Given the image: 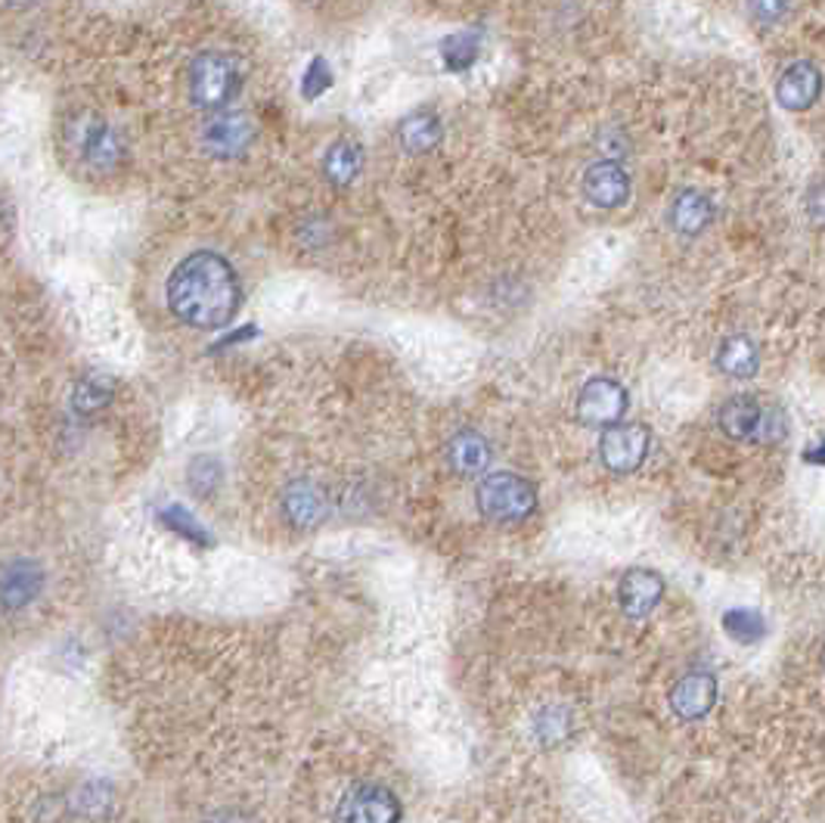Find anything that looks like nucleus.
<instances>
[{
    "label": "nucleus",
    "instance_id": "obj_1",
    "mask_svg": "<svg viewBox=\"0 0 825 823\" xmlns=\"http://www.w3.org/2000/svg\"><path fill=\"white\" fill-rule=\"evenodd\" d=\"M168 308L186 327L221 329L227 327L242 302L240 277L233 265L218 252L186 255L168 277Z\"/></svg>",
    "mask_w": 825,
    "mask_h": 823
},
{
    "label": "nucleus",
    "instance_id": "obj_2",
    "mask_svg": "<svg viewBox=\"0 0 825 823\" xmlns=\"http://www.w3.org/2000/svg\"><path fill=\"white\" fill-rule=\"evenodd\" d=\"M242 87V65L230 53L208 50L190 65V100L205 112H215L230 104Z\"/></svg>",
    "mask_w": 825,
    "mask_h": 823
},
{
    "label": "nucleus",
    "instance_id": "obj_3",
    "mask_svg": "<svg viewBox=\"0 0 825 823\" xmlns=\"http://www.w3.org/2000/svg\"><path fill=\"white\" fill-rule=\"evenodd\" d=\"M475 500L490 522H522L537 510V488L515 473L484 475L475 488Z\"/></svg>",
    "mask_w": 825,
    "mask_h": 823
},
{
    "label": "nucleus",
    "instance_id": "obj_4",
    "mask_svg": "<svg viewBox=\"0 0 825 823\" xmlns=\"http://www.w3.org/2000/svg\"><path fill=\"white\" fill-rule=\"evenodd\" d=\"M401 802L379 783H357L342 796L332 823H398Z\"/></svg>",
    "mask_w": 825,
    "mask_h": 823
},
{
    "label": "nucleus",
    "instance_id": "obj_5",
    "mask_svg": "<svg viewBox=\"0 0 825 823\" xmlns=\"http://www.w3.org/2000/svg\"><path fill=\"white\" fill-rule=\"evenodd\" d=\"M69 144L78 149L81 159L90 168L112 171L121 162V141L94 112H84L75 122H69Z\"/></svg>",
    "mask_w": 825,
    "mask_h": 823
},
{
    "label": "nucleus",
    "instance_id": "obj_6",
    "mask_svg": "<svg viewBox=\"0 0 825 823\" xmlns=\"http://www.w3.org/2000/svg\"><path fill=\"white\" fill-rule=\"evenodd\" d=\"M648 453V429L640 423H615L599 438V457L611 473H636Z\"/></svg>",
    "mask_w": 825,
    "mask_h": 823
},
{
    "label": "nucleus",
    "instance_id": "obj_7",
    "mask_svg": "<svg viewBox=\"0 0 825 823\" xmlns=\"http://www.w3.org/2000/svg\"><path fill=\"white\" fill-rule=\"evenodd\" d=\"M627 411V389L621 383L608 379V376H596L590 379L581 395H578V420L584 426H615L621 423V416Z\"/></svg>",
    "mask_w": 825,
    "mask_h": 823
},
{
    "label": "nucleus",
    "instance_id": "obj_8",
    "mask_svg": "<svg viewBox=\"0 0 825 823\" xmlns=\"http://www.w3.org/2000/svg\"><path fill=\"white\" fill-rule=\"evenodd\" d=\"M255 144V122L245 112H221L202 128V146L215 159H240Z\"/></svg>",
    "mask_w": 825,
    "mask_h": 823
},
{
    "label": "nucleus",
    "instance_id": "obj_9",
    "mask_svg": "<svg viewBox=\"0 0 825 823\" xmlns=\"http://www.w3.org/2000/svg\"><path fill=\"white\" fill-rule=\"evenodd\" d=\"M720 429L736 441H751V438H776L773 435V416L764 413L757 398L751 395H736L720 408Z\"/></svg>",
    "mask_w": 825,
    "mask_h": 823
},
{
    "label": "nucleus",
    "instance_id": "obj_10",
    "mask_svg": "<svg viewBox=\"0 0 825 823\" xmlns=\"http://www.w3.org/2000/svg\"><path fill=\"white\" fill-rule=\"evenodd\" d=\"M823 90V75L813 62H791L782 78L776 84V100L791 109V112H804L820 100Z\"/></svg>",
    "mask_w": 825,
    "mask_h": 823
},
{
    "label": "nucleus",
    "instance_id": "obj_11",
    "mask_svg": "<svg viewBox=\"0 0 825 823\" xmlns=\"http://www.w3.org/2000/svg\"><path fill=\"white\" fill-rule=\"evenodd\" d=\"M584 196L599 208L624 206L630 196V178L618 162H596L586 168Z\"/></svg>",
    "mask_w": 825,
    "mask_h": 823
},
{
    "label": "nucleus",
    "instance_id": "obj_12",
    "mask_svg": "<svg viewBox=\"0 0 825 823\" xmlns=\"http://www.w3.org/2000/svg\"><path fill=\"white\" fill-rule=\"evenodd\" d=\"M621 609L630 618H645L665 597V581L652 569H630L618 588Z\"/></svg>",
    "mask_w": 825,
    "mask_h": 823
},
{
    "label": "nucleus",
    "instance_id": "obj_13",
    "mask_svg": "<svg viewBox=\"0 0 825 823\" xmlns=\"http://www.w3.org/2000/svg\"><path fill=\"white\" fill-rule=\"evenodd\" d=\"M717 702V680L707 671H692L686 678L677 680L674 693H670V709L683 721L705 718L707 712Z\"/></svg>",
    "mask_w": 825,
    "mask_h": 823
},
{
    "label": "nucleus",
    "instance_id": "obj_14",
    "mask_svg": "<svg viewBox=\"0 0 825 823\" xmlns=\"http://www.w3.org/2000/svg\"><path fill=\"white\" fill-rule=\"evenodd\" d=\"M326 494L320 485H314L311 479H299L292 482L286 494H282V513L292 525L299 529H314L317 522L326 519Z\"/></svg>",
    "mask_w": 825,
    "mask_h": 823
},
{
    "label": "nucleus",
    "instance_id": "obj_15",
    "mask_svg": "<svg viewBox=\"0 0 825 823\" xmlns=\"http://www.w3.org/2000/svg\"><path fill=\"white\" fill-rule=\"evenodd\" d=\"M447 463L457 475H482L490 463V445L484 435L463 429L447 441Z\"/></svg>",
    "mask_w": 825,
    "mask_h": 823
},
{
    "label": "nucleus",
    "instance_id": "obj_16",
    "mask_svg": "<svg viewBox=\"0 0 825 823\" xmlns=\"http://www.w3.org/2000/svg\"><path fill=\"white\" fill-rule=\"evenodd\" d=\"M40 588H44V572H40L38 562L13 559L3 569V603H7V609L32 603L40 594Z\"/></svg>",
    "mask_w": 825,
    "mask_h": 823
},
{
    "label": "nucleus",
    "instance_id": "obj_17",
    "mask_svg": "<svg viewBox=\"0 0 825 823\" xmlns=\"http://www.w3.org/2000/svg\"><path fill=\"white\" fill-rule=\"evenodd\" d=\"M711 218H714V206H711V199H707L705 193H699V190H683L674 199V206H670V225H674V230L686 233V237L702 233L711 225Z\"/></svg>",
    "mask_w": 825,
    "mask_h": 823
},
{
    "label": "nucleus",
    "instance_id": "obj_18",
    "mask_svg": "<svg viewBox=\"0 0 825 823\" xmlns=\"http://www.w3.org/2000/svg\"><path fill=\"white\" fill-rule=\"evenodd\" d=\"M398 141L407 153H428L444 141V124L435 112H413L398 128Z\"/></svg>",
    "mask_w": 825,
    "mask_h": 823
},
{
    "label": "nucleus",
    "instance_id": "obj_19",
    "mask_svg": "<svg viewBox=\"0 0 825 823\" xmlns=\"http://www.w3.org/2000/svg\"><path fill=\"white\" fill-rule=\"evenodd\" d=\"M116 398V379L106 373H84L78 383L72 386V411L75 413H97L109 408Z\"/></svg>",
    "mask_w": 825,
    "mask_h": 823
},
{
    "label": "nucleus",
    "instance_id": "obj_20",
    "mask_svg": "<svg viewBox=\"0 0 825 823\" xmlns=\"http://www.w3.org/2000/svg\"><path fill=\"white\" fill-rule=\"evenodd\" d=\"M363 168V149L354 141H336L323 156V174L336 186H348Z\"/></svg>",
    "mask_w": 825,
    "mask_h": 823
},
{
    "label": "nucleus",
    "instance_id": "obj_21",
    "mask_svg": "<svg viewBox=\"0 0 825 823\" xmlns=\"http://www.w3.org/2000/svg\"><path fill=\"white\" fill-rule=\"evenodd\" d=\"M717 367L732 379H748L761 367V351L748 336H729L717 351Z\"/></svg>",
    "mask_w": 825,
    "mask_h": 823
},
{
    "label": "nucleus",
    "instance_id": "obj_22",
    "mask_svg": "<svg viewBox=\"0 0 825 823\" xmlns=\"http://www.w3.org/2000/svg\"><path fill=\"white\" fill-rule=\"evenodd\" d=\"M482 53V38L478 32H453L441 41V60L447 72H469Z\"/></svg>",
    "mask_w": 825,
    "mask_h": 823
},
{
    "label": "nucleus",
    "instance_id": "obj_23",
    "mask_svg": "<svg viewBox=\"0 0 825 823\" xmlns=\"http://www.w3.org/2000/svg\"><path fill=\"white\" fill-rule=\"evenodd\" d=\"M724 628L726 634L739 643H754L766 634V621L754 609H729L724 616Z\"/></svg>",
    "mask_w": 825,
    "mask_h": 823
},
{
    "label": "nucleus",
    "instance_id": "obj_24",
    "mask_svg": "<svg viewBox=\"0 0 825 823\" xmlns=\"http://www.w3.org/2000/svg\"><path fill=\"white\" fill-rule=\"evenodd\" d=\"M159 519L165 522V525H171L174 532H181L183 537H190V541L202 544V547H211V544H215V537L205 532V525H202L199 519L190 513L186 507H178V504H174V507H165V510L159 513Z\"/></svg>",
    "mask_w": 825,
    "mask_h": 823
},
{
    "label": "nucleus",
    "instance_id": "obj_25",
    "mask_svg": "<svg viewBox=\"0 0 825 823\" xmlns=\"http://www.w3.org/2000/svg\"><path fill=\"white\" fill-rule=\"evenodd\" d=\"M221 475L223 467L215 460V457H208V453H202L196 457L193 463H190V488L196 494H211L218 485H221Z\"/></svg>",
    "mask_w": 825,
    "mask_h": 823
},
{
    "label": "nucleus",
    "instance_id": "obj_26",
    "mask_svg": "<svg viewBox=\"0 0 825 823\" xmlns=\"http://www.w3.org/2000/svg\"><path fill=\"white\" fill-rule=\"evenodd\" d=\"M332 87V72H329V62L323 60V57H314L311 65H307V72H304L302 78V94L304 100H317L320 94H326Z\"/></svg>",
    "mask_w": 825,
    "mask_h": 823
},
{
    "label": "nucleus",
    "instance_id": "obj_27",
    "mask_svg": "<svg viewBox=\"0 0 825 823\" xmlns=\"http://www.w3.org/2000/svg\"><path fill=\"white\" fill-rule=\"evenodd\" d=\"M748 7H751L754 20L769 25V22H779L786 16L788 0H748Z\"/></svg>",
    "mask_w": 825,
    "mask_h": 823
},
{
    "label": "nucleus",
    "instance_id": "obj_28",
    "mask_svg": "<svg viewBox=\"0 0 825 823\" xmlns=\"http://www.w3.org/2000/svg\"><path fill=\"white\" fill-rule=\"evenodd\" d=\"M35 3H40V0H7V7H13V10H28Z\"/></svg>",
    "mask_w": 825,
    "mask_h": 823
},
{
    "label": "nucleus",
    "instance_id": "obj_29",
    "mask_svg": "<svg viewBox=\"0 0 825 823\" xmlns=\"http://www.w3.org/2000/svg\"><path fill=\"white\" fill-rule=\"evenodd\" d=\"M823 662H825V653H823Z\"/></svg>",
    "mask_w": 825,
    "mask_h": 823
}]
</instances>
